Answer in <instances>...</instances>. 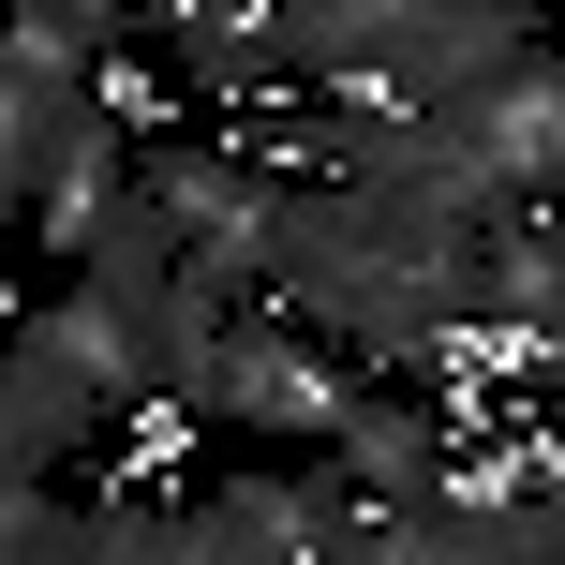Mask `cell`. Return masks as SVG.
Instances as JSON below:
<instances>
[{
	"label": "cell",
	"mask_w": 565,
	"mask_h": 565,
	"mask_svg": "<svg viewBox=\"0 0 565 565\" xmlns=\"http://www.w3.org/2000/svg\"><path fill=\"white\" fill-rule=\"evenodd\" d=\"M447 447H461V417L447 402H417V387H342V417H328V447H312V477L328 491H358V507H402V491H431L447 477Z\"/></svg>",
	"instance_id": "obj_4"
},
{
	"label": "cell",
	"mask_w": 565,
	"mask_h": 565,
	"mask_svg": "<svg viewBox=\"0 0 565 565\" xmlns=\"http://www.w3.org/2000/svg\"><path fill=\"white\" fill-rule=\"evenodd\" d=\"M105 105V45L60 0H0V224H30L45 164L75 149V119Z\"/></svg>",
	"instance_id": "obj_2"
},
{
	"label": "cell",
	"mask_w": 565,
	"mask_h": 565,
	"mask_svg": "<svg viewBox=\"0 0 565 565\" xmlns=\"http://www.w3.org/2000/svg\"><path fill=\"white\" fill-rule=\"evenodd\" d=\"M342 387H358V372H342L328 342H298L282 312H224V328L179 358V387H164V402H194V417H224V431H282V447H328Z\"/></svg>",
	"instance_id": "obj_1"
},
{
	"label": "cell",
	"mask_w": 565,
	"mask_h": 565,
	"mask_svg": "<svg viewBox=\"0 0 565 565\" xmlns=\"http://www.w3.org/2000/svg\"><path fill=\"white\" fill-rule=\"evenodd\" d=\"M164 565H298V477L164 491Z\"/></svg>",
	"instance_id": "obj_5"
},
{
	"label": "cell",
	"mask_w": 565,
	"mask_h": 565,
	"mask_svg": "<svg viewBox=\"0 0 565 565\" xmlns=\"http://www.w3.org/2000/svg\"><path fill=\"white\" fill-rule=\"evenodd\" d=\"M417 119H447L461 164H477L507 209H551V179H565V75H551V45L477 60V75H461L447 105H417Z\"/></svg>",
	"instance_id": "obj_3"
},
{
	"label": "cell",
	"mask_w": 565,
	"mask_h": 565,
	"mask_svg": "<svg viewBox=\"0 0 565 565\" xmlns=\"http://www.w3.org/2000/svg\"><path fill=\"white\" fill-rule=\"evenodd\" d=\"M45 491H60V477H0V565H30V536H45Z\"/></svg>",
	"instance_id": "obj_6"
}]
</instances>
